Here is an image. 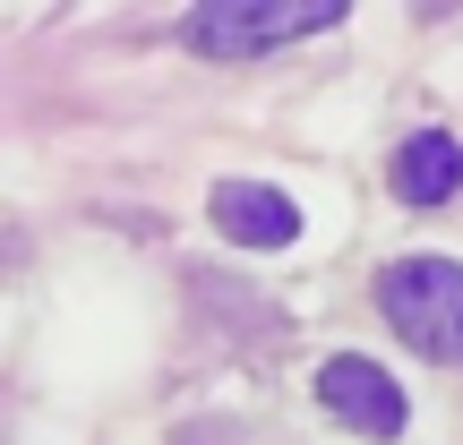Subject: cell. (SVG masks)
I'll use <instances>...</instances> for the list:
<instances>
[{
  "instance_id": "cell-1",
  "label": "cell",
  "mask_w": 463,
  "mask_h": 445,
  "mask_svg": "<svg viewBox=\"0 0 463 445\" xmlns=\"http://www.w3.org/2000/svg\"><path fill=\"white\" fill-rule=\"evenodd\" d=\"M378 317L420 360L463 368V257H395L378 274Z\"/></svg>"
},
{
  "instance_id": "cell-2",
  "label": "cell",
  "mask_w": 463,
  "mask_h": 445,
  "mask_svg": "<svg viewBox=\"0 0 463 445\" xmlns=\"http://www.w3.org/2000/svg\"><path fill=\"white\" fill-rule=\"evenodd\" d=\"M326 26H344V0H206V9H189L181 34L206 60H258V51H283Z\"/></svg>"
},
{
  "instance_id": "cell-3",
  "label": "cell",
  "mask_w": 463,
  "mask_h": 445,
  "mask_svg": "<svg viewBox=\"0 0 463 445\" xmlns=\"http://www.w3.org/2000/svg\"><path fill=\"white\" fill-rule=\"evenodd\" d=\"M317 412H335L352 437H378V445L403 437V420H412L403 412V385L386 377L378 360H361V351H335V360L317 368Z\"/></svg>"
},
{
  "instance_id": "cell-4",
  "label": "cell",
  "mask_w": 463,
  "mask_h": 445,
  "mask_svg": "<svg viewBox=\"0 0 463 445\" xmlns=\"http://www.w3.org/2000/svg\"><path fill=\"white\" fill-rule=\"evenodd\" d=\"M206 215H215V231L241 240V248H292L300 240V206L283 198V189H266V181H215Z\"/></svg>"
},
{
  "instance_id": "cell-5",
  "label": "cell",
  "mask_w": 463,
  "mask_h": 445,
  "mask_svg": "<svg viewBox=\"0 0 463 445\" xmlns=\"http://www.w3.org/2000/svg\"><path fill=\"white\" fill-rule=\"evenodd\" d=\"M455 189H463V146L447 129H412L395 146V198L420 206V215H438V206H455Z\"/></svg>"
}]
</instances>
